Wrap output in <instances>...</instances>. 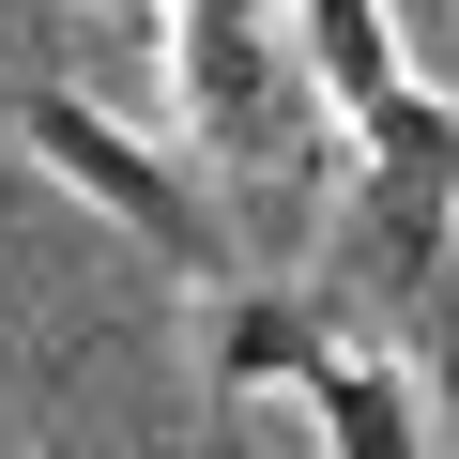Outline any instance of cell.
Returning a JSON list of instances; mask_svg holds the SVG:
<instances>
[{"label": "cell", "instance_id": "cell-7", "mask_svg": "<svg viewBox=\"0 0 459 459\" xmlns=\"http://www.w3.org/2000/svg\"><path fill=\"white\" fill-rule=\"evenodd\" d=\"M413 383H429V413H444V444H459V276L413 307Z\"/></svg>", "mask_w": 459, "mask_h": 459}, {"label": "cell", "instance_id": "cell-4", "mask_svg": "<svg viewBox=\"0 0 459 459\" xmlns=\"http://www.w3.org/2000/svg\"><path fill=\"white\" fill-rule=\"evenodd\" d=\"M337 368V322L307 307V291H214V322H199V383H214V413H307V383Z\"/></svg>", "mask_w": 459, "mask_h": 459}, {"label": "cell", "instance_id": "cell-5", "mask_svg": "<svg viewBox=\"0 0 459 459\" xmlns=\"http://www.w3.org/2000/svg\"><path fill=\"white\" fill-rule=\"evenodd\" d=\"M307 16V92L337 108V138H383L429 77H413V31H398V0H291Z\"/></svg>", "mask_w": 459, "mask_h": 459}, {"label": "cell", "instance_id": "cell-8", "mask_svg": "<svg viewBox=\"0 0 459 459\" xmlns=\"http://www.w3.org/2000/svg\"><path fill=\"white\" fill-rule=\"evenodd\" d=\"M108 16H169V0H108Z\"/></svg>", "mask_w": 459, "mask_h": 459}, {"label": "cell", "instance_id": "cell-3", "mask_svg": "<svg viewBox=\"0 0 459 459\" xmlns=\"http://www.w3.org/2000/svg\"><path fill=\"white\" fill-rule=\"evenodd\" d=\"M337 261H352V291H368V307H398V322H413V307L459 276V184H444V169H383V153H352Z\"/></svg>", "mask_w": 459, "mask_h": 459}, {"label": "cell", "instance_id": "cell-6", "mask_svg": "<svg viewBox=\"0 0 459 459\" xmlns=\"http://www.w3.org/2000/svg\"><path fill=\"white\" fill-rule=\"evenodd\" d=\"M307 459H444V413H429L413 352H352L337 337V368L307 383Z\"/></svg>", "mask_w": 459, "mask_h": 459}, {"label": "cell", "instance_id": "cell-2", "mask_svg": "<svg viewBox=\"0 0 459 459\" xmlns=\"http://www.w3.org/2000/svg\"><path fill=\"white\" fill-rule=\"evenodd\" d=\"M153 31H169V108L214 169L291 138V108H307V16L291 0H169Z\"/></svg>", "mask_w": 459, "mask_h": 459}, {"label": "cell", "instance_id": "cell-1", "mask_svg": "<svg viewBox=\"0 0 459 459\" xmlns=\"http://www.w3.org/2000/svg\"><path fill=\"white\" fill-rule=\"evenodd\" d=\"M16 153L77 199V214H108L138 261H169V276H214L230 261V230H214V184L153 138V123H123L108 92H77V77H31L16 92Z\"/></svg>", "mask_w": 459, "mask_h": 459}]
</instances>
